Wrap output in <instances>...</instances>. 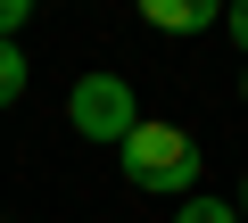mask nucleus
Masks as SVG:
<instances>
[{"mask_svg":"<svg viewBox=\"0 0 248 223\" xmlns=\"http://www.w3.org/2000/svg\"><path fill=\"white\" fill-rule=\"evenodd\" d=\"M232 215H240V223H248V174H240V198H232Z\"/></svg>","mask_w":248,"mask_h":223,"instance_id":"nucleus-8","label":"nucleus"},{"mask_svg":"<svg viewBox=\"0 0 248 223\" xmlns=\"http://www.w3.org/2000/svg\"><path fill=\"white\" fill-rule=\"evenodd\" d=\"M66 124H75L83 141H124V133L141 124L133 83H124V74H83V83L66 91Z\"/></svg>","mask_w":248,"mask_h":223,"instance_id":"nucleus-2","label":"nucleus"},{"mask_svg":"<svg viewBox=\"0 0 248 223\" xmlns=\"http://www.w3.org/2000/svg\"><path fill=\"white\" fill-rule=\"evenodd\" d=\"M116 157H124V182L133 190H174V198H190V182H199V141L182 133V124H166V116H141L133 133L116 141Z\"/></svg>","mask_w":248,"mask_h":223,"instance_id":"nucleus-1","label":"nucleus"},{"mask_svg":"<svg viewBox=\"0 0 248 223\" xmlns=\"http://www.w3.org/2000/svg\"><path fill=\"white\" fill-rule=\"evenodd\" d=\"M223 25H232V42L248 50V0H232V9H223Z\"/></svg>","mask_w":248,"mask_h":223,"instance_id":"nucleus-7","label":"nucleus"},{"mask_svg":"<svg viewBox=\"0 0 248 223\" xmlns=\"http://www.w3.org/2000/svg\"><path fill=\"white\" fill-rule=\"evenodd\" d=\"M174 223H240V215H232V198H199V190H190Z\"/></svg>","mask_w":248,"mask_h":223,"instance_id":"nucleus-5","label":"nucleus"},{"mask_svg":"<svg viewBox=\"0 0 248 223\" xmlns=\"http://www.w3.org/2000/svg\"><path fill=\"white\" fill-rule=\"evenodd\" d=\"M33 25V9H25V0H0V42H9V33H25Z\"/></svg>","mask_w":248,"mask_h":223,"instance_id":"nucleus-6","label":"nucleus"},{"mask_svg":"<svg viewBox=\"0 0 248 223\" xmlns=\"http://www.w3.org/2000/svg\"><path fill=\"white\" fill-rule=\"evenodd\" d=\"M25 83H33L25 50H17V42H0V107H17V99H25Z\"/></svg>","mask_w":248,"mask_h":223,"instance_id":"nucleus-4","label":"nucleus"},{"mask_svg":"<svg viewBox=\"0 0 248 223\" xmlns=\"http://www.w3.org/2000/svg\"><path fill=\"white\" fill-rule=\"evenodd\" d=\"M240 99H248V74H240Z\"/></svg>","mask_w":248,"mask_h":223,"instance_id":"nucleus-9","label":"nucleus"},{"mask_svg":"<svg viewBox=\"0 0 248 223\" xmlns=\"http://www.w3.org/2000/svg\"><path fill=\"white\" fill-rule=\"evenodd\" d=\"M157 33H207V25H223V9H215V0H149V9H141Z\"/></svg>","mask_w":248,"mask_h":223,"instance_id":"nucleus-3","label":"nucleus"}]
</instances>
